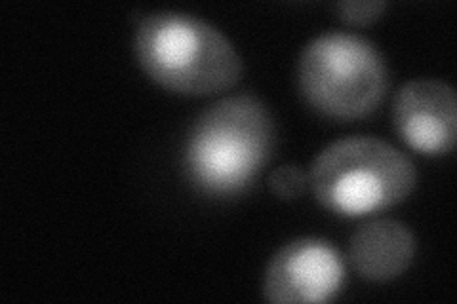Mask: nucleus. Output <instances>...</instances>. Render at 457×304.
Listing matches in <instances>:
<instances>
[{
    "label": "nucleus",
    "mask_w": 457,
    "mask_h": 304,
    "mask_svg": "<svg viewBox=\"0 0 457 304\" xmlns=\"http://www.w3.org/2000/svg\"><path fill=\"white\" fill-rule=\"evenodd\" d=\"M134 55L162 88L189 97L221 94L240 80L242 57L218 27L181 12H153L134 33Z\"/></svg>",
    "instance_id": "1"
},
{
    "label": "nucleus",
    "mask_w": 457,
    "mask_h": 304,
    "mask_svg": "<svg viewBox=\"0 0 457 304\" xmlns=\"http://www.w3.org/2000/svg\"><path fill=\"white\" fill-rule=\"evenodd\" d=\"M275 124L253 95L225 97L198 114L185 141V168L210 194H238L269 162Z\"/></svg>",
    "instance_id": "2"
},
{
    "label": "nucleus",
    "mask_w": 457,
    "mask_h": 304,
    "mask_svg": "<svg viewBox=\"0 0 457 304\" xmlns=\"http://www.w3.org/2000/svg\"><path fill=\"white\" fill-rule=\"evenodd\" d=\"M418 171L410 158L374 136L334 141L314 158L309 173L319 204L343 217H361L393 208L416 188Z\"/></svg>",
    "instance_id": "3"
},
{
    "label": "nucleus",
    "mask_w": 457,
    "mask_h": 304,
    "mask_svg": "<svg viewBox=\"0 0 457 304\" xmlns=\"http://www.w3.org/2000/svg\"><path fill=\"white\" fill-rule=\"evenodd\" d=\"M297 86L312 111L349 122L370 117L389 88L383 55L361 35L330 31L314 37L297 63Z\"/></svg>",
    "instance_id": "4"
},
{
    "label": "nucleus",
    "mask_w": 457,
    "mask_h": 304,
    "mask_svg": "<svg viewBox=\"0 0 457 304\" xmlns=\"http://www.w3.org/2000/svg\"><path fill=\"white\" fill-rule=\"evenodd\" d=\"M345 282L339 251L320 238H297L270 257L263 297L277 304H309L334 300Z\"/></svg>",
    "instance_id": "5"
},
{
    "label": "nucleus",
    "mask_w": 457,
    "mask_h": 304,
    "mask_svg": "<svg viewBox=\"0 0 457 304\" xmlns=\"http://www.w3.org/2000/svg\"><path fill=\"white\" fill-rule=\"evenodd\" d=\"M395 129L408 147L428 156L448 154L457 137V97L438 78H418L398 90Z\"/></svg>",
    "instance_id": "6"
},
{
    "label": "nucleus",
    "mask_w": 457,
    "mask_h": 304,
    "mask_svg": "<svg viewBox=\"0 0 457 304\" xmlns=\"http://www.w3.org/2000/svg\"><path fill=\"white\" fill-rule=\"evenodd\" d=\"M416 236L396 219H374L354 230L349 242L353 270L368 282H391L410 268Z\"/></svg>",
    "instance_id": "7"
},
{
    "label": "nucleus",
    "mask_w": 457,
    "mask_h": 304,
    "mask_svg": "<svg viewBox=\"0 0 457 304\" xmlns=\"http://www.w3.org/2000/svg\"><path fill=\"white\" fill-rule=\"evenodd\" d=\"M307 183H309V176L295 164L280 166L270 173L269 177L270 193L278 196L280 200H297L305 193Z\"/></svg>",
    "instance_id": "8"
},
{
    "label": "nucleus",
    "mask_w": 457,
    "mask_h": 304,
    "mask_svg": "<svg viewBox=\"0 0 457 304\" xmlns=\"http://www.w3.org/2000/svg\"><path fill=\"white\" fill-rule=\"evenodd\" d=\"M385 8H387V3H339L336 4V10L339 13V18L353 25V27H368L371 23H376L381 16Z\"/></svg>",
    "instance_id": "9"
}]
</instances>
